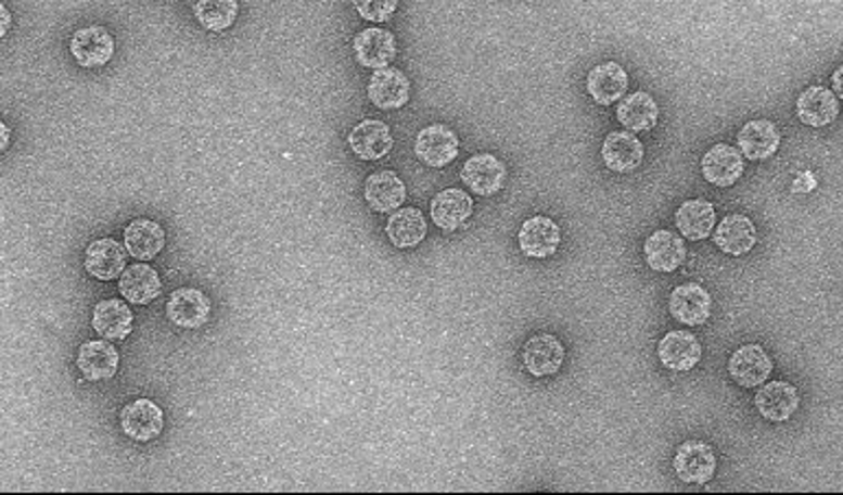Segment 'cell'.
<instances>
[{
  "label": "cell",
  "instance_id": "6da1fadb",
  "mask_svg": "<svg viewBox=\"0 0 843 495\" xmlns=\"http://www.w3.org/2000/svg\"><path fill=\"white\" fill-rule=\"evenodd\" d=\"M458 150H460V141L456 132L443 126V123H434V126L423 128L414 141L417 158L423 165L434 169H440L454 163V158L458 156Z\"/></svg>",
  "mask_w": 843,
  "mask_h": 495
},
{
  "label": "cell",
  "instance_id": "7a4b0ae2",
  "mask_svg": "<svg viewBox=\"0 0 843 495\" xmlns=\"http://www.w3.org/2000/svg\"><path fill=\"white\" fill-rule=\"evenodd\" d=\"M673 465L681 482L703 484L716 473V454L707 443L690 439L679 445Z\"/></svg>",
  "mask_w": 843,
  "mask_h": 495
},
{
  "label": "cell",
  "instance_id": "3957f363",
  "mask_svg": "<svg viewBox=\"0 0 843 495\" xmlns=\"http://www.w3.org/2000/svg\"><path fill=\"white\" fill-rule=\"evenodd\" d=\"M460 178L471 193L489 198L502 191L507 182V167L494 154H475L464 163Z\"/></svg>",
  "mask_w": 843,
  "mask_h": 495
},
{
  "label": "cell",
  "instance_id": "277c9868",
  "mask_svg": "<svg viewBox=\"0 0 843 495\" xmlns=\"http://www.w3.org/2000/svg\"><path fill=\"white\" fill-rule=\"evenodd\" d=\"M73 60L84 68L105 66L114 55V38L105 27L92 25L77 29L71 38Z\"/></svg>",
  "mask_w": 843,
  "mask_h": 495
},
{
  "label": "cell",
  "instance_id": "5b68a950",
  "mask_svg": "<svg viewBox=\"0 0 843 495\" xmlns=\"http://www.w3.org/2000/svg\"><path fill=\"white\" fill-rule=\"evenodd\" d=\"M563 359L565 348L561 340L552 333H537L522 348V361L528 373L535 378H548L559 373Z\"/></svg>",
  "mask_w": 843,
  "mask_h": 495
},
{
  "label": "cell",
  "instance_id": "8992f818",
  "mask_svg": "<svg viewBox=\"0 0 843 495\" xmlns=\"http://www.w3.org/2000/svg\"><path fill=\"white\" fill-rule=\"evenodd\" d=\"M728 368H730L732 380L739 386L754 389V386H763L767 382V378L771 376V370H774V364L761 344H745L732 353Z\"/></svg>",
  "mask_w": 843,
  "mask_h": 495
},
{
  "label": "cell",
  "instance_id": "52a82bcc",
  "mask_svg": "<svg viewBox=\"0 0 843 495\" xmlns=\"http://www.w3.org/2000/svg\"><path fill=\"white\" fill-rule=\"evenodd\" d=\"M348 148L361 161H380L393 150V135L384 120L367 118L348 135Z\"/></svg>",
  "mask_w": 843,
  "mask_h": 495
},
{
  "label": "cell",
  "instance_id": "ba28073f",
  "mask_svg": "<svg viewBox=\"0 0 843 495\" xmlns=\"http://www.w3.org/2000/svg\"><path fill=\"white\" fill-rule=\"evenodd\" d=\"M743 154L728 143L710 148L701 161V174L714 187H732L743 176Z\"/></svg>",
  "mask_w": 843,
  "mask_h": 495
},
{
  "label": "cell",
  "instance_id": "9c48e42d",
  "mask_svg": "<svg viewBox=\"0 0 843 495\" xmlns=\"http://www.w3.org/2000/svg\"><path fill=\"white\" fill-rule=\"evenodd\" d=\"M355 60L367 68H386L397 58V40L391 31L371 27L353 38Z\"/></svg>",
  "mask_w": 843,
  "mask_h": 495
},
{
  "label": "cell",
  "instance_id": "30bf717a",
  "mask_svg": "<svg viewBox=\"0 0 843 495\" xmlns=\"http://www.w3.org/2000/svg\"><path fill=\"white\" fill-rule=\"evenodd\" d=\"M163 426H165L163 410L152 399H137L120 410V428H124V432L130 439L139 443H150L156 436H161Z\"/></svg>",
  "mask_w": 843,
  "mask_h": 495
},
{
  "label": "cell",
  "instance_id": "8fae6325",
  "mask_svg": "<svg viewBox=\"0 0 843 495\" xmlns=\"http://www.w3.org/2000/svg\"><path fill=\"white\" fill-rule=\"evenodd\" d=\"M518 241H520V251L526 257L546 259L557 253V248L561 243V230L557 221H552L550 217L537 215L522 224Z\"/></svg>",
  "mask_w": 843,
  "mask_h": 495
},
{
  "label": "cell",
  "instance_id": "7c38bea8",
  "mask_svg": "<svg viewBox=\"0 0 843 495\" xmlns=\"http://www.w3.org/2000/svg\"><path fill=\"white\" fill-rule=\"evenodd\" d=\"M668 309L675 320L688 327H697L707 322L712 314V296L699 283H684L670 292Z\"/></svg>",
  "mask_w": 843,
  "mask_h": 495
},
{
  "label": "cell",
  "instance_id": "4fadbf2b",
  "mask_svg": "<svg viewBox=\"0 0 843 495\" xmlns=\"http://www.w3.org/2000/svg\"><path fill=\"white\" fill-rule=\"evenodd\" d=\"M756 241H758V230L754 221L739 213L723 217L714 230V243L718 245V251L732 257L748 255L756 245Z\"/></svg>",
  "mask_w": 843,
  "mask_h": 495
},
{
  "label": "cell",
  "instance_id": "5bb4252c",
  "mask_svg": "<svg viewBox=\"0 0 843 495\" xmlns=\"http://www.w3.org/2000/svg\"><path fill=\"white\" fill-rule=\"evenodd\" d=\"M86 270L99 281H112L126 270V248L116 239H97L86 248Z\"/></svg>",
  "mask_w": 843,
  "mask_h": 495
},
{
  "label": "cell",
  "instance_id": "9a60e30c",
  "mask_svg": "<svg viewBox=\"0 0 843 495\" xmlns=\"http://www.w3.org/2000/svg\"><path fill=\"white\" fill-rule=\"evenodd\" d=\"M210 301L195 288H180L169 296L167 316L176 327L197 329L210 318Z\"/></svg>",
  "mask_w": 843,
  "mask_h": 495
},
{
  "label": "cell",
  "instance_id": "2e32d148",
  "mask_svg": "<svg viewBox=\"0 0 843 495\" xmlns=\"http://www.w3.org/2000/svg\"><path fill=\"white\" fill-rule=\"evenodd\" d=\"M644 259L655 272H675L686 259V243L673 230H655L644 241Z\"/></svg>",
  "mask_w": 843,
  "mask_h": 495
},
{
  "label": "cell",
  "instance_id": "e0dca14e",
  "mask_svg": "<svg viewBox=\"0 0 843 495\" xmlns=\"http://www.w3.org/2000/svg\"><path fill=\"white\" fill-rule=\"evenodd\" d=\"M369 99L382 110H399L410 99V79L399 68H378L369 81Z\"/></svg>",
  "mask_w": 843,
  "mask_h": 495
},
{
  "label": "cell",
  "instance_id": "ac0fdd59",
  "mask_svg": "<svg viewBox=\"0 0 843 495\" xmlns=\"http://www.w3.org/2000/svg\"><path fill=\"white\" fill-rule=\"evenodd\" d=\"M797 118L808 128H826L839 116L836 94L821 86L806 88L795 103Z\"/></svg>",
  "mask_w": 843,
  "mask_h": 495
},
{
  "label": "cell",
  "instance_id": "d6986e66",
  "mask_svg": "<svg viewBox=\"0 0 843 495\" xmlns=\"http://www.w3.org/2000/svg\"><path fill=\"white\" fill-rule=\"evenodd\" d=\"M135 314L126 301L107 299L94 305L92 329L107 340H126L132 333Z\"/></svg>",
  "mask_w": 843,
  "mask_h": 495
},
{
  "label": "cell",
  "instance_id": "ffe728a7",
  "mask_svg": "<svg viewBox=\"0 0 843 495\" xmlns=\"http://www.w3.org/2000/svg\"><path fill=\"white\" fill-rule=\"evenodd\" d=\"M602 161H605L608 169L616 174L634 172L644 161V145L642 141L627 132H610L605 143H602Z\"/></svg>",
  "mask_w": 843,
  "mask_h": 495
},
{
  "label": "cell",
  "instance_id": "44dd1931",
  "mask_svg": "<svg viewBox=\"0 0 843 495\" xmlns=\"http://www.w3.org/2000/svg\"><path fill=\"white\" fill-rule=\"evenodd\" d=\"M627 88H629V75L616 62L593 66L587 75V92L598 105L616 103L627 92Z\"/></svg>",
  "mask_w": 843,
  "mask_h": 495
},
{
  "label": "cell",
  "instance_id": "7402d4cb",
  "mask_svg": "<svg viewBox=\"0 0 843 495\" xmlns=\"http://www.w3.org/2000/svg\"><path fill=\"white\" fill-rule=\"evenodd\" d=\"M77 366L88 382H101L116 376L118 351L105 340L84 342L77 353Z\"/></svg>",
  "mask_w": 843,
  "mask_h": 495
},
{
  "label": "cell",
  "instance_id": "603a6c76",
  "mask_svg": "<svg viewBox=\"0 0 843 495\" xmlns=\"http://www.w3.org/2000/svg\"><path fill=\"white\" fill-rule=\"evenodd\" d=\"M161 275L148 264H135L124 270L118 281V292L132 305H150L161 296Z\"/></svg>",
  "mask_w": 843,
  "mask_h": 495
},
{
  "label": "cell",
  "instance_id": "cb8c5ba5",
  "mask_svg": "<svg viewBox=\"0 0 843 495\" xmlns=\"http://www.w3.org/2000/svg\"><path fill=\"white\" fill-rule=\"evenodd\" d=\"M739 148L743 152L745 158L750 161H767L771 158L778 148H780V132L778 128L774 126L771 120L767 118H758V120H750L745 123V126L741 128L739 137Z\"/></svg>",
  "mask_w": 843,
  "mask_h": 495
},
{
  "label": "cell",
  "instance_id": "d4e9b609",
  "mask_svg": "<svg viewBox=\"0 0 843 495\" xmlns=\"http://www.w3.org/2000/svg\"><path fill=\"white\" fill-rule=\"evenodd\" d=\"M754 404L767 421L780 423L789 421L795 415V410L800 408V395L789 382H769L756 393Z\"/></svg>",
  "mask_w": 843,
  "mask_h": 495
},
{
  "label": "cell",
  "instance_id": "484cf974",
  "mask_svg": "<svg viewBox=\"0 0 843 495\" xmlns=\"http://www.w3.org/2000/svg\"><path fill=\"white\" fill-rule=\"evenodd\" d=\"M657 355L670 370H692L701 359V344L688 331H668L657 344Z\"/></svg>",
  "mask_w": 843,
  "mask_h": 495
},
{
  "label": "cell",
  "instance_id": "4316f807",
  "mask_svg": "<svg viewBox=\"0 0 843 495\" xmlns=\"http://www.w3.org/2000/svg\"><path fill=\"white\" fill-rule=\"evenodd\" d=\"M432 219L443 230L460 228L473 213V200L460 189H445L434 195L430 204Z\"/></svg>",
  "mask_w": 843,
  "mask_h": 495
},
{
  "label": "cell",
  "instance_id": "83f0119b",
  "mask_svg": "<svg viewBox=\"0 0 843 495\" xmlns=\"http://www.w3.org/2000/svg\"><path fill=\"white\" fill-rule=\"evenodd\" d=\"M406 185L395 172H378L367 178L365 198L373 211H397L406 202Z\"/></svg>",
  "mask_w": 843,
  "mask_h": 495
},
{
  "label": "cell",
  "instance_id": "f1b7e54d",
  "mask_svg": "<svg viewBox=\"0 0 843 495\" xmlns=\"http://www.w3.org/2000/svg\"><path fill=\"white\" fill-rule=\"evenodd\" d=\"M616 116L629 132H649L660 118V107L649 92L638 90L621 101Z\"/></svg>",
  "mask_w": 843,
  "mask_h": 495
},
{
  "label": "cell",
  "instance_id": "f546056e",
  "mask_svg": "<svg viewBox=\"0 0 843 495\" xmlns=\"http://www.w3.org/2000/svg\"><path fill=\"white\" fill-rule=\"evenodd\" d=\"M165 248V230L158 221L135 219L126 228V251L139 259L150 262Z\"/></svg>",
  "mask_w": 843,
  "mask_h": 495
},
{
  "label": "cell",
  "instance_id": "4dcf8cb0",
  "mask_svg": "<svg viewBox=\"0 0 843 495\" xmlns=\"http://www.w3.org/2000/svg\"><path fill=\"white\" fill-rule=\"evenodd\" d=\"M716 221L714 204L707 200H686L675 213L679 232L690 241H701L712 234Z\"/></svg>",
  "mask_w": 843,
  "mask_h": 495
},
{
  "label": "cell",
  "instance_id": "1f68e13d",
  "mask_svg": "<svg viewBox=\"0 0 843 495\" xmlns=\"http://www.w3.org/2000/svg\"><path fill=\"white\" fill-rule=\"evenodd\" d=\"M386 234L397 248H414L425 239L427 221L419 208H401L388 219Z\"/></svg>",
  "mask_w": 843,
  "mask_h": 495
},
{
  "label": "cell",
  "instance_id": "d6a6232c",
  "mask_svg": "<svg viewBox=\"0 0 843 495\" xmlns=\"http://www.w3.org/2000/svg\"><path fill=\"white\" fill-rule=\"evenodd\" d=\"M193 14L206 31H226L237 21L239 3L237 0H195Z\"/></svg>",
  "mask_w": 843,
  "mask_h": 495
},
{
  "label": "cell",
  "instance_id": "836d02e7",
  "mask_svg": "<svg viewBox=\"0 0 843 495\" xmlns=\"http://www.w3.org/2000/svg\"><path fill=\"white\" fill-rule=\"evenodd\" d=\"M399 0H353V8L369 23H386L397 12Z\"/></svg>",
  "mask_w": 843,
  "mask_h": 495
},
{
  "label": "cell",
  "instance_id": "e575fe53",
  "mask_svg": "<svg viewBox=\"0 0 843 495\" xmlns=\"http://www.w3.org/2000/svg\"><path fill=\"white\" fill-rule=\"evenodd\" d=\"M832 90L836 97L843 99V64L832 73Z\"/></svg>",
  "mask_w": 843,
  "mask_h": 495
},
{
  "label": "cell",
  "instance_id": "d590c367",
  "mask_svg": "<svg viewBox=\"0 0 843 495\" xmlns=\"http://www.w3.org/2000/svg\"><path fill=\"white\" fill-rule=\"evenodd\" d=\"M0 18H3V25H0V36H8L12 27V14L8 8H0Z\"/></svg>",
  "mask_w": 843,
  "mask_h": 495
},
{
  "label": "cell",
  "instance_id": "8d00e7d4",
  "mask_svg": "<svg viewBox=\"0 0 843 495\" xmlns=\"http://www.w3.org/2000/svg\"><path fill=\"white\" fill-rule=\"evenodd\" d=\"M0 135H3V141H0V148L8 150V145H10V135H12V130H10L8 123H3V126H0Z\"/></svg>",
  "mask_w": 843,
  "mask_h": 495
}]
</instances>
